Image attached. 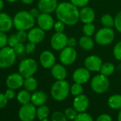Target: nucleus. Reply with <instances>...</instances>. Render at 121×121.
I'll list each match as a JSON object with an SVG mask.
<instances>
[{"label": "nucleus", "mask_w": 121, "mask_h": 121, "mask_svg": "<svg viewBox=\"0 0 121 121\" xmlns=\"http://www.w3.org/2000/svg\"><path fill=\"white\" fill-rule=\"evenodd\" d=\"M55 13L58 20L61 21L68 26L76 25L80 20L79 9L71 2L59 3Z\"/></svg>", "instance_id": "nucleus-1"}, {"label": "nucleus", "mask_w": 121, "mask_h": 121, "mask_svg": "<svg viewBox=\"0 0 121 121\" xmlns=\"http://www.w3.org/2000/svg\"><path fill=\"white\" fill-rule=\"evenodd\" d=\"M14 26L17 31H27L34 27L35 19L31 16L29 12H18L13 18Z\"/></svg>", "instance_id": "nucleus-2"}, {"label": "nucleus", "mask_w": 121, "mask_h": 121, "mask_svg": "<svg viewBox=\"0 0 121 121\" xmlns=\"http://www.w3.org/2000/svg\"><path fill=\"white\" fill-rule=\"evenodd\" d=\"M71 87L68 81L65 80H57L52 86L51 89V95L52 98L57 101L65 100L70 91Z\"/></svg>", "instance_id": "nucleus-3"}, {"label": "nucleus", "mask_w": 121, "mask_h": 121, "mask_svg": "<svg viewBox=\"0 0 121 121\" xmlns=\"http://www.w3.org/2000/svg\"><path fill=\"white\" fill-rule=\"evenodd\" d=\"M17 58V53L13 48L5 46L0 48V68L7 69L12 66Z\"/></svg>", "instance_id": "nucleus-4"}, {"label": "nucleus", "mask_w": 121, "mask_h": 121, "mask_svg": "<svg viewBox=\"0 0 121 121\" xmlns=\"http://www.w3.org/2000/svg\"><path fill=\"white\" fill-rule=\"evenodd\" d=\"M38 70V64L33 58L23 59L19 65V73L24 78L33 76Z\"/></svg>", "instance_id": "nucleus-5"}, {"label": "nucleus", "mask_w": 121, "mask_h": 121, "mask_svg": "<svg viewBox=\"0 0 121 121\" xmlns=\"http://www.w3.org/2000/svg\"><path fill=\"white\" fill-rule=\"evenodd\" d=\"M91 87L96 93H104L109 89L110 82L108 77L100 73L93 76L91 81Z\"/></svg>", "instance_id": "nucleus-6"}, {"label": "nucleus", "mask_w": 121, "mask_h": 121, "mask_svg": "<svg viewBox=\"0 0 121 121\" xmlns=\"http://www.w3.org/2000/svg\"><path fill=\"white\" fill-rule=\"evenodd\" d=\"M115 39V31L112 28L103 27L99 29L95 35V42L100 46H107L111 43Z\"/></svg>", "instance_id": "nucleus-7"}, {"label": "nucleus", "mask_w": 121, "mask_h": 121, "mask_svg": "<svg viewBox=\"0 0 121 121\" xmlns=\"http://www.w3.org/2000/svg\"><path fill=\"white\" fill-rule=\"evenodd\" d=\"M77 58V51L75 48L66 46L62 49L59 54V60L60 64L64 66H70L73 64Z\"/></svg>", "instance_id": "nucleus-8"}, {"label": "nucleus", "mask_w": 121, "mask_h": 121, "mask_svg": "<svg viewBox=\"0 0 121 121\" xmlns=\"http://www.w3.org/2000/svg\"><path fill=\"white\" fill-rule=\"evenodd\" d=\"M69 37L64 32H56L51 38L50 44L55 51H61L67 46Z\"/></svg>", "instance_id": "nucleus-9"}, {"label": "nucleus", "mask_w": 121, "mask_h": 121, "mask_svg": "<svg viewBox=\"0 0 121 121\" xmlns=\"http://www.w3.org/2000/svg\"><path fill=\"white\" fill-rule=\"evenodd\" d=\"M19 117L22 121H33L36 117V109L33 103L23 105L19 110Z\"/></svg>", "instance_id": "nucleus-10"}, {"label": "nucleus", "mask_w": 121, "mask_h": 121, "mask_svg": "<svg viewBox=\"0 0 121 121\" xmlns=\"http://www.w3.org/2000/svg\"><path fill=\"white\" fill-rule=\"evenodd\" d=\"M103 64L102 59L96 55H90L84 60V66L88 71L99 72Z\"/></svg>", "instance_id": "nucleus-11"}, {"label": "nucleus", "mask_w": 121, "mask_h": 121, "mask_svg": "<svg viewBox=\"0 0 121 121\" xmlns=\"http://www.w3.org/2000/svg\"><path fill=\"white\" fill-rule=\"evenodd\" d=\"M36 19L39 27L42 29L43 31H48L52 29V28H53L55 22L50 14L41 13Z\"/></svg>", "instance_id": "nucleus-12"}, {"label": "nucleus", "mask_w": 121, "mask_h": 121, "mask_svg": "<svg viewBox=\"0 0 121 121\" xmlns=\"http://www.w3.org/2000/svg\"><path fill=\"white\" fill-rule=\"evenodd\" d=\"M39 61L44 69H51L56 64L55 55L50 51H43L40 54Z\"/></svg>", "instance_id": "nucleus-13"}, {"label": "nucleus", "mask_w": 121, "mask_h": 121, "mask_svg": "<svg viewBox=\"0 0 121 121\" xmlns=\"http://www.w3.org/2000/svg\"><path fill=\"white\" fill-rule=\"evenodd\" d=\"M58 0H39L37 7L41 13L51 14L58 7Z\"/></svg>", "instance_id": "nucleus-14"}, {"label": "nucleus", "mask_w": 121, "mask_h": 121, "mask_svg": "<svg viewBox=\"0 0 121 121\" xmlns=\"http://www.w3.org/2000/svg\"><path fill=\"white\" fill-rule=\"evenodd\" d=\"M24 78L19 73H14L11 75H9L7 80H6V84L8 88L17 90L20 88L24 85Z\"/></svg>", "instance_id": "nucleus-15"}, {"label": "nucleus", "mask_w": 121, "mask_h": 121, "mask_svg": "<svg viewBox=\"0 0 121 121\" xmlns=\"http://www.w3.org/2000/svg\"><path fill=\"white\" fill-rule=\"evenodd\" d=\"M72 78L75 83L80 84L86 83L91 78L90 71H88L86 68H78L73 73Z\"/></svg>", "instance_id": "nucleus-16"}, {"label": "nucleus", "mask_w": 121, "mask_h": 121, "mask_svg": "<svg viewBox=\"0 0 121 121\" xmlns=\"http://www.w3.org/2000/svg\"><path fill=\"white\" fill-rule=\"evenodd\" d=\"M27 35L28 41L36 44L42 42L45 39V31L40 27H33L29 31Z\"/></svg>", "instance_id": "nucleus-17"}, {"label": "nucleus", "mask_w": 121, "mask_h": 121, "mask_svg": "<svg viewBox=\"0 0 121 121\" xmlns=\"http://www.w3.org/2000/svg\"><path fill=\"white\" fill-rule=\"evenodd\" d=\"M73 105V108L76 110L78 112H83L88 108L89 100L86 95L83 94H80L77 96H75Z\"/></svg>", "instance_id": "nucleus-18"}, {"label": "nucleus", "mask_w": 121, "mask_h": 121, "mask_svg": "<svg viewBox=\"0 0 121 121\" xmlns=\"http://www.w3.org/2000/svg\"><path fill=\"white\" fill-rule=\"evenodd\" d=\"M95 14L94 10L90 7H84L79 10V18L81 22L83 24L93 23L95 20Z\"/></svg>", "instance_id": "nucleus-19"}, {"label": "nucleus", "mask_w": 121, "mask_h": 121, "mask_svg": "<svg viewBox=\"0 0 121 121\" xmlns=\"http://www.w3.org/2000/svg\"><path fill=\"white\" fill-rule=\"evenodd\" d=\"M13 26V19L7 13L0 12V31L8 32Z\"/></svg>", "instance_id": "nucleus-20"}, {"label": "nucleus", "mask_w": 121, "mask_h": 121, "mask_svg": "<svg viewBox=\"0 0 121 121\" xmlns=\"http://www.w3.org/2000/svg\"><path fill=\"white\" fill-rule=\"evenodd\" d=\"M51 73L53 77L56 80H65L67 76V71L65 66L62 64H56L51 69Z\"/></svg>", "instance_id": "nucleus-21"}, {"label": "nucleus", "mask_w": 121, "mask_h": 121, "mask_svg": "<svg viewBox=\"0 0 121 121\" xmlns=\"http://www.w3.org/2000/svg\"><path fill=\"white\" fill-rule=\"evenodd\" d=\"M47 100V95L43 91H35L31 95V102L35 106H40L43 105Z\"/></svg>", "instance_id": "nucleus-22"}, {"label": "nucleus", "mask_w": 121, "mask_h": 121, "mask_svg": "<svg viewBox=\"0 0 121 121\" xmlns=\"http://www.w3.org/2000/svg\"><path fill=\"white\" fill-rule=\"evenodd\" d=\"M78 45L85 51H91L94 47V41L91 36H83L78 40Z\"/></svg>", "instance_id": "nucleus-23"}, {"label": "nucleus", "mask_w": 121, "mask_h": 121, "mask_svg": "<svg viewBox=\"0 0 121 121\" xmlns=\"http://www.w3.org/2000/svg\"><path fill=\"white\" fill-rule=\"evenodd\" d=\"M108 104L110 108L114 110L121 109V95L115 94L111 95L108 100Z\"/></svg>", "instance_id": "nucleus-24"}, {"label": "nucleus", "mask_w": 121, "mask_h": 121, "mask_svg": "<svg viewBox=\"0 0 121 121\" xmlns=\"http://www.w3.org/2000/svg\"><path fill=\"white\" fill-rule=\"evenodd\" d=\"M24 87L25 90L29 91V92H33L35 91L36 89L37 88L38 86V82L35 78L33 76H30L28 78H26L24 81Z\"/></svg>", "instance_id": "nucleus-25"}, {"label": "nucleus", "mask_w": 121, "mask_h": 121, "mask_svg": "<svg viewBox=\"0 0 121 121\" xmlns=\"http://www.w3.org/2000/svg\"><path fill=\"white\" fill-rule=\"evenodd\" d=\"M115 71V66L111 62H105L103 63L101 68L100 69V73L108 77L110 76Z\"/></svg>", "instance_id": "nucleus-26"}, {"label": "nucleus", "mask_w": 121, "mask_h": 121, "mask_svg": "<svg viewBox=\"0 0 121 121\" xmlns=\"http://www.w3.org/2000/svg\"><path fill=\"white\" fill-rule=\"evenodd\" d=\"M31 99V95L30 92L26 90H22L19 91L17 94V100L19 103L24 105L30 103Z\"/></svg>", "instance_id": "nucleus-27"}, {"label": "nucleus", "mask_w": 121, "mask_h": 121, "mask_svg": "<svg viewBox=\"0 0 121 121\" xmlns=\"http://www.w3.org/2000/svg\"><path fill=\"white\" fill-rule=\"evenodd\" d=\"M49 108L46 105H42L39 106V108L36 109V117L39 120H44L48 117V116L49 115Z\"/></svg>", "instance_id": "nucleus-28"}, {"label": "nucleus", "mask_w": 121, "mask_h": 121, "mask_svg": "<svg viewBox=\"0 0 121 121\" xmlns=\"http://www.w3.org/2000/svg\"><path fill=\"white\" fill-rule=\"evenodd\" d=\"M101 24L104 27L112 28L115 25V19L110 14H104L100 18Z\"/></svg>", "instance_id": "nucleus-29"}, {"label": "nucleus", "mask_w": 121, "mask_h": 121, "mask_svg": "<svg viewBox=\"0 0 121 121\" xmlns=\"http://www.w3.org/2000/svg\"><path fill=\"white\" fill-rule=\"evenodd\" d=\"M95 31V27L92 23L84 24L83 26V33L85 36H92Z\"/></svg>", "instance_id": "nucleus-30"}, {"label": "nucleus", "mask_w": 121, "mask_h": 121, "mask_svg": "<svg viewBox=\"0 0 121 121\" xmlns=\"http://www.w3.org/2000/svg\"><path fill=\"white\" fill-rule=\"evenodd\" d=\"M83 91V88L82 84L77 83H73L71 86V89H70V91H71V94L73 95H74V96H77V95H78L80 94H82Z\"/></svg>", "instance_id": "nucleus-31"}, {"label": "nucleus", "mask_w": 121, "mask_h": 121, "mask_svg": "<svg viewBox=\"0 0 121 121\" xmlns=\"http://www.w3.org/2000/svg\"><path fill=\"white\" fill-rule=\"evenodd\" d=\"M51 121H68V118L64 113L60 111H55L51 115Z\"/></svg>", "instance_id": "nucleus-32"}, {"label": "nucleus", "mask_w": 121, "mask_h": 121, "mask_svg": "<svg viewBox=\"0 0 121 121\" xmlns=\"http://www.w3.org/2000/svg\"><path fill=\"white\" fill-rule=\"evenodd\" d=\"M64 114L66 115V117L69 119V120H74V119L76 117V116L78 115V112L76 111V110L73 108H69L65 110L64 111Z\"/></svg>", "instance_id": "nucleus-33"}, {"label": "nucleus", "mask_w": 121, "mask_h": 121, "mask_svg": "<svg viewBox=\"0 0 121 121\" xmlns=\"http://www.w3.org/2000/svg\"><path fill=\"white\" fill-rule=\"evenodd\" d=\"M112 53L115 59L121 61V41H118L113 48Z\"/></svg>", "instance_id": "nucleus-34"}, {"label": "nucleus", "mask_w": 121, "mask_h": 121, "mask_svg": "<svg viewBox=\"0 0 121 121\" xmlns=\"http://www.w3.org/2000/svg\"><path fill=\"white\" fill-rule=\"evenodd\" d=\"M74 121H93L91 115L85 112H79L76 117L74 119Z\"/></svg>", "instance_id": "nucleus-35"}, {"label": "nucleus", "mask_w": 121, "mask_h": 121, "mask_svg": "<svg viewBox=\"0 0 121 121\" xmlns=\"http://www.w3.org/2000/svg\"><path fill=\"white\" fill-rule=\"evenodd\" d=\"M114 19H115L114 26L118 32L121 33V11L117 12V14L115 15Z\"/></svg>", "instance_id": "nucleus-36"}, {"label": "nucleus", "mask_w": 121, "mask_h": 121, "mask_svg": "<svg viewBox=\"0 0 121 121\" xmlns=\"http://www.w3.org/2000/svg\"><path fill=\"white\" fill-rule=\"evenodd\" d=\"M16 36L17 37L19 42L24 43L26 40H28V35L26 31H17Z\"/></svg>", "instance_id": "nucleus-37"}, {"label": "nucleus", "mask_w": 121, "mask_h": 121, "mask_svg": "<svg viewBox=\"0 0 121 121\" xmlns=\"http://www.w3.org/2000/svg\"><path fill=\"white\" fill-rule=\"evenodd\" d=\"M70 2L78 8H82L88 5L89 0H70Z\"/></svg>", "instance_id": "nucleus-38"}, {"label": "nucleus", "mask_w": 121, "mask_h": 121, "mask_svg": "<svg viewBox=\"0 0 121 121\" xmlns=\"http://www.w3.org/2000/svg\"><path fill=\"white\" fill-rule=\"evenodd\" d=\"M8 44V37L5 32L0 31V48H2Z\"/></svg>", "instance_id": "nucleus-39"}, {"label": "nucleus", "mask_w": 121, "mask_h": 121, "mask_svg": "<svg viewBox=\"0 0 121 121\" xmlns=\"http://www.w3.org/2000/svg\"><path fill=\"white\" fill-rule=\"evenodd\" d=\"M65 26H66V24L64 22L58 20L56 22L54 23L53 28H54L56 32H64V29H65Z\"/></svg>", "instance_id": "nucleus-40"}, {"label": "nucleus", "mask_w": 121, "mask_h": 121, "mask_svg": "<svg viewBox=\"0 0 121 121\" xmlns=\"http://www.w3.org/2000/svg\"><path fill=\"white\" fill-rule=\"evenodd\" d=\"M13 48H14L15 53L19 55L22 54L24 51H26V47L24 45V43H21V42H19Z\"/></svg>", "instance_id": "nucleus-41"}, {"label": "nucleus", "mask_w": 121, "mask_h": 121, "mask_svg": "<svg viewBox=\"0 0 121 121\" xmlns=\"http://www.w3.org/2000/svg\"><path fill=\"white\" fill-rule=\"evenodd\" d=\"M19 43V41L17 39V37L16 34H12L8 38V45L9 46L14 48L17 43Z\"/></svg>", "instance_id": "nucleus-42"}, {"label": "nucleus", "mask_w": 121, "mask_h": 121, "mask_svg": "<svg viewBox=\"0 0 121 121\" xmlns=\"http://www.w3.org/2000/svg\"><path fill=\"white\" fill-rule=\"evenodd\" d=\"M8 103V99L6 97L5 94L0 93V109L4 108Z\"/></svg>", "instance_id": "nucleus-43"}, {"label": "nucleus", "mask_w": 121, "mask_h": 121, "mask_svg": "<svg viewBox=\"0 0 121 121\" xmlns=\"http://www.w3.org/2000/svg\"><path fill=\"white\" fill-rule=\"evenodd\" d=\"M25 47H26V52L27 53H31L36 50V44L31 42L27 43Z\"/></svg>", "instance_id": "nucleus-44"}, {"label": "nucleus", "mask_w": 121, "mask_h": 121, "mask_svg": "<svg viewBox=\"0 0 121 121\" xmlns=\"http://www.w3.org/2000/svg\"><path fill=\"white\" fill-rule=\"evenodd\" d=\"M95 121H112V118L108 114H102L96 119Z\"/></svg>", "instance_id": "nucleus-45"}, {"label": "nucleus", "mask_w": 121, "mask_h": 121, "mask_svg": "<svg viewBox=\"0 0 121 121\" xmlns=\"http://www.w3.org/2000/svg\"><path fill=\"white\" fill-rule=\"evenodd\" d=\"M5 95H6V97L7 98L8 100H12V99H13V98H14V96H15L14 90L10 89V88L7 89V91H6V93H5Z\"/></svg>", "instance_id": "nucleus-46"}, {"label": "nucleus", "mask_w": 121, "mask_h": 121, "mask_svg": "<svg viewBox=\"0 0 121 121\" xmlns=\"http://www.w3.org/2000/svg\"><path fill=\"white\" fill-rule=\"evenodd\" d=\"M77 44V41L76 39L74 37H70L68 39V43H67V46H70V47H73L75 48V46Z\"/></svg>", "instance_id": "nucleus-47"}, {"label": "nucleus", "mask_w": 121, "mask_h": 121, "mask_svg": "<svg viewBox=\"0 0 121 121\" xmlns=\"http://www.w3.org/2000/svg\"><path fill=\"white\" fill-rule=\"evenodd\" d=\"M29 12H30V14H31V16L34 18V19H37L38 17H39V16L40 15V11H39V9H36V8H33V9H31L30 11H29Z\"/></svg>", "instance_id": "nucleus-48"}, {"label": "nucleus", "mask_w": 121, "mask_h": 121, "mask_svg": "<svg viewBox=\"0 0 121 121\" xmlns=\"http://www.w3.org/2000/svg\"><path fill=\"white\" fill-rule=\"evenodd\" d=\"M21 1L22 2V3L25 4H31L35 1V0H21Z\"/></svg>", "instance_id": "nucleus-49"}, {"label": "nucleus", "mask_w": 121, "mask_h": 121, "mask_svg": "<svg viewBox=\"0 0 121 121\" xmlns=\"http://www.w3.org/2000/svg\"><path fill=\"white\" fill-rule=\"evenodd\" d=\"M3 7H4V1L3 0H0V12L2 10Z\"/></svg>", "instance_id": "nucleus-50"}, {"label": "nucleus", "mask_w": 121, "mask_h": 121, "mask_svg": "<svg viewBox=\"0 0 121 121\" xmlns=\"http://www.w3.org/2000/svg\"><path fill=\"white\" fill-rule=\"evenodd\" d=\"M117 121H121V109L118 113V115H117Z\"/></svg>", "instance_id": "nucleus-51"}, {"label": "nucleus", "mask_w": 121, "mask_h": 121, "mask_svg": "<svg viewBox=\"0 0 121 121\" xmlns=\"http://www.w3.org/2000/svg\"><path fill=\"white\" fill-rule=\"evenodd\" d=\"M6 1H7L8 2H10V3H14V2L19 1V0H6Z\"/></svg>", "instance_id": "nucleus-52"}, {"label": "nucleus", "mask_w": 121, "mask_h": 121, "mask_svg": "<svg viewBox=\"0 0 121 121\" xmlns=\"http://www.w3.org/2000/svg\"><path fill=\"white\" fill-rule=\"evenodd\" d=\"M40 121H51V120H48V119L46 118V119H44V120H40Z\"/></svg>", "instance_id": "nucleus-53"}]
</instances>
